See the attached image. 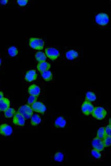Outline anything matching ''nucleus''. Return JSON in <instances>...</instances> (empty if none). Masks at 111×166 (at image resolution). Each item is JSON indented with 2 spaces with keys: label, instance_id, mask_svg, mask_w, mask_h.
Returning a JSON list of instances; mask_svg holds the SVG:
<instances>
[{
  "label": "nucleus",
  "instance_id": "nucleus-1",
  "mask_svg": "<svg viewBox=\"0 0 111 166\" xmlns=\"http://www.w3.org/2000/svg\"><path fill=\"white\" fill-rule=\"evenodd\" d=\"M95 21L96 24L100 26H105L109 23V15L105 13H99L97 14L95 16Z\"/></svg>",
  "mask_w": 111,
  "mask_h": 166
},
{
  "label": "nucleus",
  "instance_id": "nucleus-2",
  "mask_svg": "<svg viewBox=\"0 0 111 166\" xmlns=\"http://www.w3.org/2000/svg\"><path fill=\"white\" fill-rule=\"evenodd\" d=\"M92 114V116L96 119L98 120H102L106 117L107 115V111L103 107L97 106L94 108Z\"/></svg>",
  "mask_w": 111,
  "mask_h": 166
},
{
  "label": "nucleus",
  "instance_id": "nucleus-3",
  "mask_svg": "<svg viewBox=\"0 0 111 166\" xmlns=\"http://www.w3.org/2000/svg\"><path fill=\"white\" fill-rule=\"evenodd\" d=\"M29 45L33 49L41 50L44 47V41L41 38H31L29 39Z\"/></svg>",
  "mask_w": 111,
  "mask_h": 166
},
{
  "label": "nucleus",
  "instance_id": "nucleus-4",
  "mask_svg": "<svg viewBox=\"0 0 111 166\" xmlns=\"http://www.w3.org/2000/svg\"><path fill=\"white\" fill-rule=\"evenodd\" d=\"M18 112L21 114L25 119H29L33 115L32 108L30 106L27 104L21 106L18 109Z\"/></svg>",
  "mask_w": 111,
  "mask_h": 166
},
{
  "label": "nucleus",
  "instance_id": "nucleus-5",
  "mask_svg": "<svg viewBox=\"0 0 111 166\" xmlns=\"http://www.w3.org/2000/svg\"><path fill=\"white\" fill-rule=\"evenodd\" d=\"M45 52L46 56L52 60H57L60 56L59 51L55 48L48 47L45 49Z\"/></svg>",
  "mask_w": 111,
  "mask_h": 166
},
{
  "label": "nucleus",
  "instance_id": "nucleus-6",
  "mask_svg": "<svg viewBox=\"0 0 111 166\" xmlns=\"http://www.w3.org/2000/svg\"><path fill=\"white\" fill-rule=\"evenodd\" d=\"M95 106L92 102L85 100L81 106V110L85 115H89L92 114Z\"/></svg>",
  "mask_w": 111,
  "mask_h": 166
},
{
  "label": "nucleus",
  "instance_id": "nucleus-7",
  "mask_svg": "<svg viewBox=\"0 0 111 166\" xmlns=\"http://www.w3.org/2000/svg\"><path fill=\"white\" fill-rule=\"evenodd\" d=\"M31 106L33 111L39 113L41 114H44L46 110V106L40 101H36L33 103Z\"/></svg>",
  "mask_w": 111,
  "mask_h": 166
},
{
  "label": "nucleus",
  "instance_id": "nucleus-8",
  "mask_svg": "<svg viewBox=\"0 0 111 166\" xmlns=\"http://www.w3.org/2000/svg\"><path fill=\"white\" fill-rule=\"evenodd\" d=\"M13 132V128L8 124H3L0 126V135L7 137L12 135Z\"/></svg>",
  "mask_w": 111,
  "mask_h": 166
},
{
  "label": "nucleus",
  "instance_id": "nucleus-9",
  "mask_svg": "<svg viewBox=\"0 0 111 166\" xmlns=\"http://www.w3.org/2000/svg\"><path fill=\"white\" fill-rule=\"evenodd\" d=\"M92 146L93 147V149L98 150L100 151H103L105 148L102 140L98 138L97 137L92 140Z\"/></svg>",
  "mask_w": 111,
  "mask_h": 166
},
{
  "label": "nucleus",
  "instance_id": "nucleus-10",
  "mask_svg": "<svg viewBox=\"0 0 111 166\" xmlns=\"http://www.w3.org/2000/svg\"><path fill=\"white\" fill-rule=\"evenodd\" d=\"M25 118L19 113H16L13 116V123L14 125L18 126H25Z\"/></svg>",
  "mask_w": 111,
  "mask_h": 166
},
{
  "label": "nucleus",
  "instance_id": "nucleus-11",
  "mask_svg": "<svg viewBox=\"0 0 111 166\" xmlns=\"http://www.w3.org/2000/svg\"><path fill=\"white\" fill-rule=\"evenodd\" d=\"M38 74L35 70H30L25 74V80L27 82H31L36 80Z\"/></svg>",
  "mask_w": 111,
  "mask_h": 166
},
{
  "label": "nucleus",
  "instance_id": "nucleus-12",
  "mask_svg": "<svg viewBox=\"0 0 111 166\" xmlns=\"http://www.w3.org/2000/svg\"><path fill=\"white\" fill-rule=\"evenodd\" d=\"M67 122L66 119L62 116L58 117L55 119L54 122V126L57 128H63L67 125Z\"/></svg>",
  "mask_w": 111,
  "mask_h": 166
},
{
  "label": "nucleus",
  "instance_id": "nucleus-13",
  "mask_svg": "<svg viewBox=\"0 0 111 166\" xmlns=\"http://www.w3.org/2000/svg\"><path fill=\"white\" fill-rule=\"evenodd\" d=\"M41 88L38 85L32 84L28 88V93L30 95L39 96L41 93Z\"/></svg>",
  "mask_w": 111,
  "mask_h": 166
},
{
  "label": "nucleus",
  "instance_id": "nucleus-14",
  "mask_svg": "<svg viewBox=\"0 0 111 166\" xmlns=\"http://www.w3.org/2000/svg\"><path fill=\"white\" fill-rule=\"evenodd\" d=\"M10 100L8 98H3L0 100V111H6L10 107Z\"/></svg>",
  "mask_w": 111,
  "mask_h": 166
},
{
  "label": "nucleus",
  "instance_id": "nucleus-15",
  "mask_svg": "<svg viewBox=\"0 0 111 166\" xmlns=\"http://www.w3.org/2000/svg\"><path fill=\"white\" fill-rule=\"evenodd\" d=\"M51 64L48 62L46 61H43V62H39L37 65V68L38 71L41 73L45 72L47 70H49L51 68Z\"/></svg>",
  "mask_w": 111,
  "mask_h": 166
},
{
  "label": "nucleus",
  "instance_id": "nucleus-16",
  "mask_svg": "<svg viewBox=\"0 0 111 166\" xmlns=\"http://www.w3.org/2000/svg\"><path fill=\"white\" fill-rule=\"evenodd\" d=\"M79 52L74 49H71L65 53V57L69 60H73L79 57Z\"/></svg>",
  "mask_w": 111,
  "mask_h": 166
},
{
  "label": "nucleus",
  "instance_id": "nucleus-17",
  "mask_svg": "<svg viewBox=\"0 0 111 166\" xmlns=\"http://www.w3.org/2000/svg\"><path fill=\"white\" fill-rule=\"evenodd\" d=\"M41 121V117L38 114H33L31 117V124L33 126H35L40 124Z\"/></svg>",
  "mask_w": 111,
  "mask_h": 166
},
{
  "label": "nucleus",
  "instance_id": "nucleus-18",
  "mask_svg": "<svg viewBox=\"0 0 111 166\" xmlns=\"http://www.w3.org/2000/svg\"><path fill=\"white\" fill-rule=\"evenodd\" d=\"M35 58L36 60L39 62L46 61L47 59V56L43 52H36L35 54Z\"/></svg>",
  "mask_w": 111,
  "mask_h": 166
},
{
  "label": "nucleus",
  "instance_id": "nucleus-19",
  "mask_svg": "<svg viewBox=\"0 0 111 166\" xmlns=\"http://www.w3.org/2000/svg\"><path fill=\"white\" fill-rule=\"evenodd\" d=\"M85 99H86V101H89L90 102L96 101L97 99L96 94L92 91H88L86 93Z\"/></svg>",
  "mask_w": 111,
  "mask_h": 166
},
{
  "label": "nucleus",
  "instance_id": "nucleus-20",
  "mask_svg": "<svg viewBox=\"0 0 111 166\" xmlns=\"http://www.w3.org/2000/svg\"><path fill=\"white\" fill-rule=\"evenodd\" d=\"M41 75L43 78L46 81H51L52 79V73L49 70H47L45 72L41 73Z\"/></svg>",
  "mask_w": 111,
  "mask_h": 166
},
{
  "label": "nucleus",
  "instance_id": "nucleus-21",
  "mask_svg": "<svg viewBox=\"0 0 111 166\" xmlns=\"http://www.w3.org/2000/svg\"><path fill=\"white\" fill-rule=\"evenodd\" d=\"M19 51L18 48L15 46H12L8 48V53L9 55L12 57H14L16 56L18 54Z\"/></svg>",
  "mask_w": 111,
  "mask_h": 166
},
{
  "label": "nucleus",
  "instance_id": "nucleus-22",
  "mask_svg": "<svg viewBox=\"0 0 111 166\" xmlns=\"http://www.w3.org/2000/svg\"><path fill=\"white\" fill-rule=\"evenodd\" d=\"M16 113V111L14 108H10L4 111V115L5 117H6L7 118H12Z\"/></svg>",
  "mask_w": 111,
  "mask_h": 166
},
{
  "label": "nucleus",
  "instance_id": "nucleus-23",
  "mask_svg": "<svg viewBox=\"0 0 111 166\" xmlns=\"http://www.w3.org/2000/svg\"><path fill=\"white\" fill-rule=\"evenodd\" d=\"M64 155L61 152H56L54 156V160L57 162H62L64 160Z\"/></svg>",
  "mask_w": 111,
  "mask_h": 166
},
{
  "label": "nucleus",
  "instance_id": "nucleus-24",
  "mask_svg": "<svg viewBox=\"0 0 111 166\" xmlns=\"http://www.w3.org/2000/svg\"><path fill=\"white\" fill-rule=\"evenodd\" d=\"M91 155L93 158H95L96 160H99L101 158L102 154L101 151H98V150L93 149L91 151Z\"/></svg>",
  "mask_w": 111,
  "mask_h": 166
},
{
  "label": "nucleus",
  "instance_id": "nucleus-25",
  "mask_svg": "<svg viewBox=\"0 0 111 166\" xmlns=\"http://www.w3.org/2000/svg\"><path fill=\"white\" fill-rule=\"evenodd\" d=\"M105 136H106V135H105V127H100L98 129V131H97V137L98 138L102 140Z\"/></svg>",
  "mask_w": 111,
  "mask_h": 166
},
{
  "label": "nucleus",
  "instance_id": "nucleus-26",
  "mask_svg": "<svg viewBox=\"0 0 111 166\" xmlns=\"http://www.w3.org/2000/svg\"><path fill=\"white\" fill-rule=\"evenodd\" d=\"M103 144L105 147H109L111 145V136H107L106 135L104 138L102 139Z\"/></svg>",
  "mask_w": 111,
  "mask_h": 166
},
{
  "label": "nucleus",
  "instance_id": "nucleus-27",
  "mask_svg": "<svg viewBox=\"0 0 111 166\" xmlns=\"http://www.w3.org/2000/svg\"><path fill=\"white\" fill-rule=\"evenodd\" d=\"M37 99H38V97L33 96V95H31L28 99V105L31 106L33 103L36 102Z\"/></svg>",
  "mask_w": 111,
  "mask_h": 166
},
{
  "label": "nucleus",
  "instance_id": "nucleus-28",
  "mask_svg": "<svg viewBox=\"0 0 111 166\" xmlns=\"http://www.w3.org/2000/svg\"><path fill=\"white\" fill-rule=\"evenodd\" d=\"M105 133L107 136H111V124H109L105 128Z\"/></svg>",
  "mask_w": 111,
  "mask_h": 166
},
{
  "label": "nucleus",
  "instance_id": "nucleus-29",
  "mask_svg": "<svg viewBox=\"0 0 111 166\" xmlns=\"http://www.w3.org/2000/svg\"><path fill=\"white\" fill-rule=\"evenodd\" d=\"M16 2L18 5L21 6H25L28 4L29 1L28 0H18V1H17Z\"/></svg>",
  "mask_w": 111,
  "mask_h": 166
},
{
  "label": "nucleus",
  "instance_id": "nucleus-30",
  "mask_svg": "<svg viewBox=\"0 0 111 166\" xmlns=\"http://www.w3.org/2000/svg\"><path fill=\"white\" fill-rule=\"evenodd\" d=\"M8 1L7 0H3V1H0V3L2 4L3 5H5L7 3H8Z\"/></svg>",
  "mask_w": 111,
  "mask_h": 166
},
{
  "label": "nucleus",
  "instance_id": "nucleus-31",
  "mask_svg": "<svg viewBox=\"0 0 111 166\" xmlns=\"http://www.w3.org/2000/svg\"><path fill=\"white\" fill-rule=\"evenodd\" d=\"M4 98V93L2 91H0V100Z\"/></svg>",
  "mask_w": 111,
  "mask_h": 166
},
{
  "label": "nucleus",
  "instance_id": "nucleus-32",
  "mask_svg": "<svg viewBox=\"0 0 111 166\" xmlns=\"http://www.w3.org/2000/svg\"><path fill=\"white\" fill-rule=\"evenodd\" d=\"M1 63H2V60H1V59L0 58V65L1 64Z\"/></svg>",
  "mask_w": 111,
  "mask_h": 166
}]
</instances>
